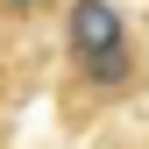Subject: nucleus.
<instances>
[{
	"label": "nucleus",
	"instance_id": "f257e3e1",
	"mask_svg": "<svg viewBox=\"0 0 149 149\" xmlns=\"http://www.w3.org/2000/svg\"><path fill=\"white\" fill-rule=\"evenodd\" d=\"M64 36H71V57H92V50L128 43V22H121V7H114V0H71Z\"/></svg>",
	"mask_w": 149,
	"mask_h": 149
},
{
	"label": "nucleus",
	"instance_id": "f03ea898",
	"mask_svg": "<svg viewBox=\"0 0 149 149\" xmlns=\"http://www.w3.org/2000/svg\"><path fill=\"white\" fill-rule=\"evenodd\" d=\"M78 64V78L92 92H121L128 78H135V43H114V50H92V57H71Z\"/></svg>",
	"mask_w": 149,
	"mask_h": 149
},
{
	"label": "nucleus",
	"instance_id": "7ed1b4c3",
	"mask_svg": "<svg viewBox=\"0 0 149 149\" xmlns=\"http://www.w3.org/2000/svg\"><path fill=\"white\" fill-rule=\"evenodd\" d=\"M0 7H7V14H43L50 0H0Z\"/></svg>",
	"mask_w": 149,
	"mask_h": 149
}]
</instances>
